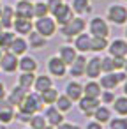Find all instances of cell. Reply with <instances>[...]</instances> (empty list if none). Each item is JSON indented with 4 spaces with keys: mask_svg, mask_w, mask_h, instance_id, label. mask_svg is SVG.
<instances>
[{
    "mask_svg": "<svg viewBox=\"0 0 127 129\" xmlns=\"http://www.w3.org/2000/svg\"><path fill=\"white\" fill-rule=\"evenodd\" d=\"M55 129H81V125H78V124H72V122H62V124H58Z\"/></svg>",
    "mask_w": 127,
    "mask_h": 129,
    "instance_id": "43",
    "label": "cell"
},
{
    "mask_svg": "<svg viewBox=\"0 0 127 129\" xmlns=\"http://www.w3.org/2000/svg\"><path fill=\"white\" fill-rule=\"evenodd\" d=\"M85 30H87V21H85L83 16H74L65 25H60V34L65 39H72V37H76L78 34H81Z\"/></svg>",
    "mask_w": 127,
    "mask_h": 129,
    "instance_id": "2",
    "label": "cell"
},
{
    "mask_svg": "<svg viewBox=\"0 0 127 129\" xmlns=\"http://www.w3.org/2000/svg\"><path fill=\"white\" fill-rule=\"evenodd\" d=\"M14 106L4 97V99H0V124H4V125H7V124H11L13 120H14Z\"/></svg>",
    "mask_w": 127,
    "mask_h": 129,
    "instance_id": "16",
    "label": "cell"
},
{
    "mask_svg": "<svg viewBox=\"0 0 127 129\" xmlns=\"http://www.w3.org/2000/svg\"><path fill=\"white\" fill-rule=\"evenodd\" d=\"M14 16L16 18H27V20H34V2H25L20 0L14 7Z\"/></svg>",
    "mask_w": 127,
    "mask_h": 129,
    "instance_id": "19",
    "label": "cell"
},
{
    "mask_svg": "<svg viewBox=\"0 0 127 129\" xmlns=\"http://www.w3.org/2000/svg\"><path fill=\"white\" fill-rule=\"evenodd\" d=\"M13 32L18 34V36H28L32 30H34V21L32 20H27V18H16L14 16V21H13Z\"/></svg>",
    "mask_w": 127,
    "mask_h": 129,
    "instance_id": "13",
    "label": "cell"
},
{
    "mask_svg": "<svg viewBox=\"0 0 127 129\" xmlns=\"http://www.w3.org/2000/svg\"><path fill=\"white\" fill-rule=\"evenodd\" d=\"M27 92H28V90H25L23 87H20V85H14V87L9 90V94H6V95H7L6 99H7V101H9L13 106H18V104L23 101V97L27 95Z\"/></svg>",
    "mask_w": 127,
    "mask_h": 129,
    "instance_id": "26",
    "label": "cell"
},
{
    "mask_svg": "<svg viewBox=\"0 0 127 129\" xmlns=\"http://www.w3.org/2000/svg\"><path fill=\"white\" fill-rule=\"evenodd\" d=\"M14 37H16V34L13 30H6V28L0 30V48H2V50H9V46L14 41Z\"/></svg>",
    "mask_w": 127,
    "mask_h": 129,
    "instance_id": "34",
    "label": "cell"
},
{
    "mask_svg": "<svg viewBox=\"0 0 127 129\" xmlns=\"http://www.w3.org/2000/svg\"><path fill=\"white\" fill-rule=\"evenodd\" d=\"M55 106H57V110H60L62 113H67V111L72 108V101H71L65 94H58V97H57V101H55Z\"/></svg>",
    "mask_w": 127,
    "mask_h": 129,
    "instance_id": "35",
    "label": "cell"
},
{
    "mask_svg": "<svg viewBox=\"0 0 127 129\" xmlns=\"http://www.w3.org/2000/svg\"><path fill=\"white\" fill-rule=\"evenodd\" d=\"M123 71L127 73V57H123Z\"/></svg>",
    "mask_w": 127,
    "mask_h": 129,
    "instance_id": "47",
    "label": "cell"
},
{
    "mask_svg": "<svg viewBox=\"0 0 127 129\" xmlns=\"http://www.w3.org/2000/svg\"><path fill=\"white\" fill-rule=\"evenodd\" d=\"M122 85H123V95H127V78H125V81Z\"/></svg>",
    "mask_w": 127,
    "mask_h": 129,
    "instance_id": "46",
    "label": "cell"
},
{
    "mask_svg": "<svg viewBox=\"0 0 127 129\" xmlns=\"http://www.w3.org/2000/svg\"><path fill=\"white\" fill-rule=\"evenodd\" d=\"M28 125H30L32 129H44V127L48 125V122H46L44 115H41V113H34V115L30 117V120H28Z\"/></svg>",
    "mask_w": 127,
    "mask_h": 129,
    "instance_id": "36",
    "label": "cell"
},
{
    "mask_svg": "<svg viewBox=\"0 0 127 129\" xmlns=\"http://www.w3.org/2000/svg\"><path fill=\"white\" fill-rule=\"evenodd\" d=\"M25 2H35V0H25Z\"/></svg>",
    "mask_w": 127,
    "mask_h": 129,
    "instance_id": "52",
    "label": "cell"
},
{
    "mask_svg": "<svg viewBox=\"0 0 127 129\" xmlns=\"http://www.w3.org/2000/svg\"><path fill=\"white\" fill-rule=\"evenodd\" d=\"M125 2H127V0H125Z\"/></svg>",
    "mask_w": 127,
    "mask_h": 129,
    "instance_id": "55",
    "label": "cell"
},
{
    "mask_svg": "<svg viewBox=\"0 0 127 129\" xmlns=\"http://www.w3.org/2000/svg\"><path fill=\"white\" fill-rule=\"evenodd\" d=\"M4 51H6V50H2V48H0V57H2V55H4Z\"/></svg>",
    "mask_w": 127,
    "mask_h": 129,
    "instance_id": "49",
    "label": "cell"
},
{
    "mask_svg": "<svg viewBox=\"0 0 127 129\" xmlns=\"http://www.w3.org/2000/svg\"><path fill=\"white\" fill-rule=\"evenodd\" d=\"M53 16V20L57 21V25L60 27V25H65L67 21H71L76 14H74V11H72V7L69 6V4H65V2H62L60 6H58V9L51 14Z\"/></svg>",
    "mask_w": 127,
    "mask_h": 129,
    "instance_id": "8",
    "label": "cell"
},
{
    "mask_svg": "<svg viewBox=\"0 0 127 129\" xmlns=\"http://www.w3.org/2000/svg\"><path fill=\"white\" fill-rule=\"evenodd\" d=\"M101 71L102 73H113V60H111V57H101Z\"/></svg>",
    "mask_w": 127,
    "mask_h": 129,
    "instance_id": "40",
    "label": "cell"
},
{
    "mask_svg": "<svg viewBox=\"0 0 127 129\" xmlns=\"http://www.w3.org/2000/svg\"><path fill=\"white\" fill-rule=\"evenodd\" d=\"M102 74L101 71V57H90L85 66V76L90 80H97Z\"/></svg>",
    "mask_w": 127,
    "mask_h": 129,
    "instance_id": "17",
    "label": "cell"
},
{
    "mask_svg": "<svg viewBox=\"0 0 127 129\" xmlns=\"http://www.w3.org/2000/svg\"><path fill=\"white\" fill-rule=\"evenodd\" d=\"M44 129H55V127H51V125H46V127H44Z\"/></svg>",
    "mask_w": 127,
    "mask_h": 129,
    "instance_id": "50",
    "label": "cell"
},
{
    "mask_svg": "<svg viewBox=\"0 0 127 129\" xmlns=\"http://www.w3.org/2000/svg\"><path fill=\"white\" fill-rule=\"evenodd\" d=\"M14 21V7L13 6H2V14H0V23L6 30H11Z\"/></svg>",
    "mask_w": 127,
    "mask_h": 129,
    "instance_id": "27",
    "label": "cell"
},
{
    "mask_svg": "<svg viewBox=\"0 0 127 129\" xmlns=\"http://www.w3.org/2000/svg\"><path fill=\"white\" fill-rule=\"evenodd\" d=\"M57 28H58V25H57V21L53 20L51 14L43 16V18H35V21H34V30L39 32L41 36H44L46 39L53 37L57 34Z\"/></svg>",
    "mask_w": 127,
    "mask_h": 129,
    "instance_id": "3",
    "label": "cell"
},
{
    "mask_svg": "<svg viewBox=\"0 0 127 129\" xmlns=\"http://www.w3.org/2000/svg\"><path fill=\"white\" fill-rule=\"evenodd\" d=\"M64 94L74 103V101H78V99L83 95V85H81L79 81H76V80H74V81L71 80V81L65 85V92H64Z\"/></svg>",
    "mask_w": 127,
    "mask_h": 129,
    "instance_id": "22",
    "label": "cell"
},
{
    "mask_svg": "<svg viewBox=\"0 0 127 129\" xmlns=\"http://www.w3.org/2000/svg\"><path fill=\"white\" fill-rule=\"evenodd\" d=\"M101 90L102 88H101V85H99L97 80H90V81H87L83 85V95H88V97H97L99 99Z\"/></svg>",
    "mask_w": 127,
    "mask_h": 129,
    "instance_id": "29",
    "label": "cell"
},
{
    "mask_svg": "<svg viewBox=\"0 0 127 129\" xmlns=\"http://www.w3.org/2000/svg\"><path fill=\"white\" fill-rule=\"evenodd\" d=\"M87 129H104V127H102V124H99V122L92 120V122H88V124H87Z\"/></svg>",
    "mask_w": 127,
    "mask_h": 129,
    "instance_id": "44",
    "label": "cell"
},
{
    "mask_svg": "<svg viewBox=\"0 0 127 129\" xmlns=\"http://www.w3.org/2000/svg\"><path fill=\"white\" fill-rule=\"evenodd\" d=\"M99 104H101V101H99L97 97L81 95V97L78 99V106H79V110H81V113H83L85 117H92L94 111H95V108H97Z\"/></svg>",
    "mask_w": 127,
    "mask_h": 129,
    "instance_id": "10",
    "label": "cell"
},
{
    "mask_svg": "<svg viewBox=\"0 0 127 129\" xmlns=\"http://www.w3.org/2000/svg\"><path fill=\"white\" fill-rule=\"evenodd\" d=\"M74 11L76 16H83V14H92L94 11V6L90 0H72V2L69 4Z\"/></svg>",
    "mask_w": 127,
    "mask_h": 129,
    "instance_id": "20",
    "label": "cell"
},
{
    "mask_svg": "<svg viewBox=\"0 0 127 129\" xmlns=\"http://www.w3.org/2000/svg\"><path fill=\"white\" fill-rule=\"evenodd\" d=\"M57 97H58V90H57L55 87H51V88H48V90L39 92V99H41V103H43V104H46V106L55 104Z\"/></svg>",
    "mask_w": 127,
    "mask_h": 129,
    "instance_id": "30",
    "label": "cell"
},
{
    "mask_svg": "<svg viewBox=\"0 0 127 129\" xmlns=\"http://www.w3.org/2000/svg\"><path fill=\"white\" fill-rule=\"evenodd\" d=\"M85 66H87V57L83 53H78L74 62L71 66H67V73L74 78H81V76H85Z\"/></svg>",
    "mask_w": 127,
    "mask_h": 129,
    "instance_id": "15",
    "label": "cell"
},
{
    "mask_svg": "<svg viewBox=\"0 0 127 129\" xmlns=\"http://www.w3.org/2000/svg\"><path fill=\"white\" fill-rule=\"evenodd\" d=\"M16 108H18V113H20V115L32 117L34 113H39V111L44 108V104L41 103L37 92H27V95L23 97V101H21Z\"/></svg>",
    "mask_w": 127,
    "mask_h": 129,
    "instance_id": "1",
    "label": "cell"
},
{
    "mask_svg": "<svg viewBox=\"0 0 127 129\" xmlns=\"http://www.w3.org/2000/svg\"><path fill=\"white\" fill-rule=\"evenodd\" d=\"M0 30H4V27H2V23H0Z\"/></svg>",
    "mask_w": 127,
    "mask_h": 129,
    "instance_id": "53",
    "label": "cell"
},
{
    "mask_svg": "<svg viewBox=\"0 0 127 129\" xmlns=\"http://www.w3.org/2000/svg\"><path fill=\"white\" fill-rule=\"evenodd\" d=\"M46 69L50 73V76H55V78H64L67 74V66L62 62V58L58 55H51L48 58V64H46Z\"/></svg>",
    "mask_w": 127,
    "mask_h": 129,
    "instance_id": "7",
    "label": "cell"
},
{
    "mask_svg": "<svg viewBox=\"0 0 127 129\" xmlns=\"http://www.w3.org/2000/svg\"><path fill=\"white\" fill-rule=\"evenodd\" d=\"M108 43H109L108 37H92V39H90V51H92V53L106 51Z\"/></svg>",
    "mask_w": 127,
    "mask_h": 129,
    "instance_id": "32",
    "label": "cell"
},
{
    "mask_svg": "<svg viewBox=\"0 0 127 129\" xmlns=\"http://www.w3.org/2000/svg\"><path fill=\"white\" fill-rule=\"evenodd\" d=\"M44 118H46V122H48V125H51V127H57L58 124H62L64 120H65V117H64V113L60 111V110H57V106L55 104H50L46 110H44Z\"/></svg>",
    "mask_w": 127,
    "mask_h": 129,
    "instance_id": "14",
    "label": "cell"
},
{
    "mask_svg": "<svg viewBox=\"0 0 127 129\" xmlns=\"http://www.w3.org/2000/svg\"><path fill=\"white\" fill-rule=\"evenodd\" d=\"M6 94H7V92H6V85L0 81V99H4V97H6Z\"/></svg>",
    "mask_w": 127,
    "mask_h": 129,
    "instance_id": "45",
    "label": "cell"
},
{
    "mask_svg": "<svg viewBox=\"0 0 127 129\" xmlns=\"http://www.w3.org/2000/svg\"><path fill=\"white\" fill-rule=\"evenodd\" d=\"M99 85L102 90H115L120 83L125 81L127 78V73L125 71H113V73H102L99 76Z\"/></svg>",
    "mask_w": 127,
    "mask_h": 129,
    "instance_id": "4",
    "label": "cell"
},
{
    "mask_svg": "<svg viewBox=\"0 0 127 129\" xmlns=\"http://www.w3.org/2000/svg\"><path fill=\"white\" fill-rule=\"evenodd\" d=\"M16 69H18V57L14 53H11L9 50H6L4 55L0 57V71L13 74V73H16Z\"/></svg>",
    "mask_w": 127,
    "mask_h": 129,
    "instance_id": "9",
    "label": "cell"
},
{
    "mask_svg": "<svg viewBox=\"0 0 127 129\" xmlns=\"http://www.w3.org/2000/svg\"><path fill=\"white\" fill-rule=\"evenodd\" d=\"M27 37H28V39H27L28 48H32V50H43V48L48 44V39H46L44 36H41L39 32H35V30H32Z\"/></svg>",
    "mask_w": 127,
    "mask_h": 129,
    "instance_id": "24",
    "label": "cell"
},
{
    "mask_svg": "<svg viewBox=\"0 0 127 129\" xmlns=\"http://www.w3.org/2000/svg\"><path fill=\"white\" fill-rule=\"evenodd\" d=\"M113 71H123V57H111Z\"/></svg>",
    "mask_w": 127,
    "mask_h": 129,
    "instance_id": "42",
    "label": "cell"
},
{
    "mask_svg": "<svg viewBox=\"0 0 127 129\" xmlns=\"http://www.w3.org/2000/svg\"><path fill=\"white\" fill-rule=\"evenodd\" d=\"M111 104H113V110L118 117H127V95L115 97V101Z\"/></svg>",
    "mask_w": 127,
    "mask_h": 129,
    "instance_id": "31",
    "label": "cell"
},
{
    "mask_svg": "<svg viewBox=\"0 0 127 129\" xmlns=\"http://www.w3.org/2000/svg\"><path fill=\"white\" fill-rule=\"evenodd\" d=\"M37 67H39V62L34 57H30L27 53L18 57V71H21V73H35Z\"/></svg>",
    "mask_w": 127,
    "mask_h": 129,
    "instance_id": "18",
    "label": "cell"
},
{
    "mask_svg": "<svg viewBox=\"0 0 127 129\" xmlns=\"http://www.w3.org/2000/svg\"><path fill=\"white\" fill-rule=\"evenodd\" d=\"M101 103L102 104H111L113 101H115V90H101Z\"/></svg>",
    "mask_w": 127,
    "mask_h": 129,
    "instance_id": "39",
    "label": "cell"
},
{
    "mask_svg": "<svg viewBox=\"0 0 127 129\" xmlns=\"http://www.w3.org/2000/svg\"><path fill=\"white\" fill-rule=\"evenodd\" d=\"M50 11H48V6H46V0H35L34 2V18H43V16H48Z\"/></svg>",
    "mask_w": 127,
    "mask_h": 129,
    "instance_id": "37",
    "label": "cell"
},
{
    "mask_svg": "<svg viewBox=\"0 0 127 129\" xmlns=\"http://www.w3.org/2000/svg\"><path fill=\"white\" fill-rule=\"evenodd\" d=\"M9 51H11V53H14L16 57L25 55V53L28 51V43H27V39H25L23 36H16V37H14V41H13V43H11V46H9Z\"/></svg>",
    "mask_w": 127,
    "mask_h": 129,
    "instance_id": "21",
    "label": "cell"
},
{
    "mask_svg": "<svg viewBox=\"0 0 127 129\" xmlns=\"http://www.w3.org/2000/svg\"><path fill=\"white\" fill-rule=\"evenodd\" d=\"M51 87H53V80H51L50 74H35V80H34V87L32 88L37 94L43 92V90H48Z\"/></svg>",
    "mask_w": 127,
    "mask_h": 129,
    "instance_id": "25",
    "label": "cell"
},
{
    "mask_svg": "<svg viewBox=\"0 0 127 129\" xmlns=\"http://www.w3.org/2000/svg\"><path fill=\"white\" fill-rule=\"evenodd\" d=\"M109 129H127V117H115L109 118Z\"/></svg>",
    "mask_w": 127,
    "mask_h": 129,
    "instance_id": "38",
    "label": "cell"
},
{
    "mask_svg": "<svg viewBox=\"0 0 127 129\" xmlns=\"http://www.w3.org/2000/svg\"><path fill=\"white\" fill-rule=\"evenodd\" d=\"M58 57L62 58V62H64L65 66H71V64L74 62V58L78 57V51L74 50L72 44H64V46H60V50H58Z\"/></svg>",
    "mask_w": 127,
    "mask_h": 129,
    "instance_id": "23",
    "label": "cell"
},
{
    "mask_svg": "<svg viewBox=\"0 0 127 129\" xmlns=\"http://www.w3.org/2000/svg\"><path fill=\"white\" fill-rule=\"evenodd\" d=\"M94 120L95 122H99V124H106V122H109V118H111V110L106 106V104H99L97 108H95V111H94Z\"/></svg>",
    "mask_w": 127,
    "mask_h": 129,
    "instance_id": "28",
    "label": "cell"
},
{
    "mask_svg": "<svg viewBox=\"0 0 127 129\" xmlns=\"http://www.w3.org/2000/svg\"><path fill=\"white\" fill-rule=\"evenodd\" d=\"M90 39H92V36L85 30V32L78 34L76 37H72L71 39V44L74 46V50L78 53H88L90 51Z\"/></svg>",
    "mask_w": 127,
    "mask_h": 129,
    "instance_id": "11",
    "label": "cell"
},
{
    "mask_svg": "<svg viewBox=\"0 0 127 129\" xmlns=\"http://www.w3.org/2000/svg\"><path fill=\"white\" fill-rule=\"evenodd\" d=\"M27 129H32V127H27Z\"/></svg>",
    "mask_w": 127,
    "mask_h": 129,
    "instance_id": "54",
    "label": "cell"
},
{
    "mask_svg": "<svg viewBox=\"0 0 127 129\" xmlns=\"http://www.w3.org/2000/svg\"><path fill=\"white\" fill-rule=\"evenodd\" d=\"M34 80H35V73H21L18 78V85L30 92V88L34 87Z\"/></svg>",
    "mask_w": 127,
    "mask_h": 129,
    "instance_id": "33",
    "label": "cell"
},
{
    "mask_svg": "<svg viewBox=\"0 0 127 129\" xmlns=\"http://www.w3.org/2000/svg\"><path fill=\"white\" fill-rule=\"evenodd\" d=\"M108 53L109 57H127V41L122 37H116L108 43Z\"/></svg>",
    "mask_w": 127,
    "mask_h": 129,
    "instance_id": "12",
    "label": "cell"
},
{
    "mask_svg": "<svg viewBox=\"0 0 127 129\" xmlns=\"http://www.w3.org/2000/svg\"><path fill=\"white\" fill-rule=\"evenodd\" d=\"M123 36H125V41H127V23H125V28H123Z\"/></svg>",
    "mask_w": 127,
    "mask_h": 129,
    "instance_id": "48",
    "label": "cell"
},
{
    "mask_svg": "<svg viewBox=\"0 0 127 129\" xmlns=\"http://www.w3.org/2000/svg\"><path fill=\"white\" fill-rule=\"evenodd\" d=\"M0 14H2V4H0Z\"/></svg>",
    "mask_w": 127,
    "mask_h": 129,
    "instance_id": "51",
    "label": "cell"
},
{
    "mask_svg": "<svg viewBox=\"0 0 127 129\" xmlns=\"http://www.w3.org/2000/svg\"><path fill=\"white\" fill-rule=\"evenodd\" d=\"M106 21L113 25H125L127 23V7L122 4H109L106 9Z\"/></svg>",
    "mask_w": 127,
    "mask_h": 129,
    "instance_id": "5",
    "label": "cell"
},
{
    "mask_svg": "<svg viewBox=\"0 0 127 129\" xmlns=\"http://www.w3.org/2000/svg\"><path fill=\"white\" fill-rule=\"evenodd\" d=\"M64 2V0H46V6H48V11H50V14H53L57 9H58V6Z\"/></svg>",
    "mask_w": 127,
    "mask_h": 129,
    "instance_id": "41",
    "label": "cell"
},
{
    "mask_svg": "<svg viewBox=\"0 0 127 129\" xmlns=\"http://www.w3.org/2000/svg\"><path fill=\"white\" fill-rule=\"evenodd\" d=\"M87 27H88V34L92 37H108L109 36V23L106 21V18L94 16Z\"/></svg>",
    "mask_w": 127,
    "mask_h": 129,
    "instance_id": "6",
    "label": "cell"
}]
</instances>
